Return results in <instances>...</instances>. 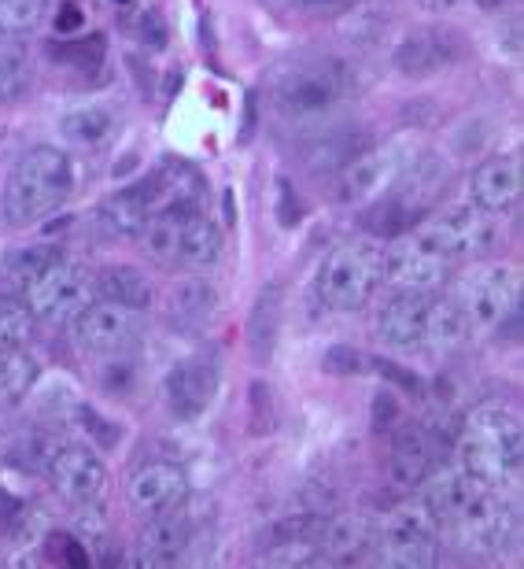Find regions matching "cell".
Masks as SVG:
<instances>
[{
	"instance_id": "603a6c76",
	"label": "cell",
	"mask_w": 524,
	"mask_h": 569,
	"mask_svg": "<svg viewBox=\"0 0 524 569\" xmlns=\"http://www.w3.org/2000/svg\"><path fill=\"white\" fill-rule=\"evenodd\" d=\"M373 144V133L362 127H344V130H322L318 138H311L303 148V163L314 170H340L344 163H351L359 152H366Z\"/></svg>"
},
{
	"instance_id": "30bf717a",
	"label": "cell",
	"mask_w": 524,
	"mask_h": 569,
	"mask_svg": "<svg viewBox=\"0 0 524 569\" xmlns=\"http://www.w3.org/2000/svg\"><path fill=\"white\" fill-rule=\"evenodd\" d=\"M421 244L432 248L436 256L451 259H473L481 256L487 244H492V219L476 208V203H454V208H443V211H432L425 219H417L414 233Z\"/></svg>"
},
{
	"instance_id": "d4e9b609",
	"label": "cell",
	"mask_w": 524,
	"mask_h": 569,
	"mask_svg": "<svg viewBox=\"0 0 524 569\" xmlns=\"http://www.w3.org/2000/svg\"><path fill=\"white\" fill-rule=\"evenodd\" d=\"M436 466V448H432V437L425 429H403L395 432V443H392V477L399 485H425V477L432 473Z\"/></svg>"
},
{
	"instance_id": "83f0119b",
	"label": "cell",
	"mask_w": 524,
	"mask_h": 569,
	"mask_svg": "<svg viewBox=\"0 0 524 569\" xmlns=\"http://www.w3.org/2000/svg\"><path fill=\"white\" fill-rule=\"evenodd\" d=\"M60 130H63V138L78 148H104V144L115 141L119 119H115V111L89 104V108L67 111V116L60 119Z\"/></svg>"
},
{
	"instance_id": "2e32d148",
	"label": "cell",
	"mask_w": 524,
	"mask_h": 569,
	"mask_svg": "<svg viewBox=\"0 0 524 569\" xmlns=\"http://www.w3.org/2000/svg\"><path fill=\"white\" fill-rule=\"evenodd\" d=\"M133 189L144 200L152 219L170 211H203V203H208V186H203L200 170L181 163V159H167L144 181H137Z\"/></svg>"
},
{
	"instance_id": "7402d4cb",
	"label": "cell",
	"mask_w": 524,
	"mask_h": 569,
	"mask_svg": "<svg viewBox=\"0 0 524 569\" xmlns=\"http://www.w3.org/2000/svg\"><path fill=\"white\" fill-rule=\"evenodd\" d=\"M311 540L322 548L329 562H351L359 551H366L373 543V526L362 515H333V518H314Z\"/></svg>"
},
{
	"instance_id": "7a4b0ae2",
	"label": "cell",
	"mask_w": 524,
	"mask_h": 569,
	"mask_svg": "<svg viewBox=\"0 0 524 569\" xmlns=\"http://www.w3.org/2000/svg\"><path fill=\"white\" fill-rule=\"evenodd\" d=\"M462 466L487 485H510L521 477L524 462V429L514 411L498 403H481L465 415L458 429Z\"/></svg>"
},
{
	"instance_id": "8992f818",
	"label": "cell",
	"mask_w": 524,
	"mask_h": 569,
	"mask_svg": "<svg viewBox=\"0 0 524 569\" xmlns=\"http://www.w3.org/2000/svg\"><path fill=\"white\" fill-rule=\"evenodd\" d=\"M465 333H503V329H521V270L514 267H476L458 281V296H454Z\"/></svg>"
},
{
	"instance_id": "4316f807",
	"label": "cell",
	"mask_w": 524,
	"mask_h": 569,
	"mask_svg": "<svg viewBox=\"0 0 524 569\" xmlns=\"http://www.w3.org/2000/svg\"><path fill=\"white\" fill-rule=\"evenodd\" d=\"M93 284H97L100 300L133 307V311H141V315L148 311V307H152V284H148V278L137 267H127V263L104 267L93 278Z\"/></svg>"
},
{
	"instance_id": "9c48e42d",
	"label": "cell",
	"mask_w": 524,
	"mask_h": 569,
	"mask_svg": "<svg viewBox=\"0 0 524 569\" xmlns=\"http://www.w3.org/2000/svg\"><path fill=\"white\" fill-rule=\"evenodd\" d=\"M436 518L425 503H406L392 510L384 521L377 543H370V559L377 566H399V569H429L436 566Z\"/></svg>"
},
{
	"instance_id": "8d00e7d4",
	"label": "cell",
	"mask_w": 524,
	"mask_h": 569,
	"mask_svg": "<svg viewBox=\"0 0 524 569\" xmlns=\"http://www.w3.org/2000/svg\"><path fill=\"white\" fill-rule=\"evenodd\" d=\"M52 451H56L52 440L27 437V440H19L16 448H11V462L27 466V470H44V466H49V459H52Z\"/></svg>"
},
{
	"instance_id": "f546056e",
	"label": "cell",
	"mask_w": 524,
	"mask_h": 569,
	"mask_svg": "<svg viewBox=\"0 0 524 569\" xmlns=\"http://www.w3.org/2000/svg\"><path fill=\"white\" fill-rule=\"evenodd\" d=\"M56 256L60 252L49 244L44 248H16V252H8L4 259H0V284H4L8 292H27V284L38 278Z\"/></svg>"
},
{
	"instance_id": "9a60e30c",
	"label": "cell",
	"mask_w": 524,
	"mask_h": 569,
	"mask_svg": "<svg viewBox=\"0 0 524 569\" xmlns=\"http://www.w3.org/2000/svg\"><path fill=\"white\" fill-rule=\"evenodd\" d=\"M462 56H465V38L458 30L440 27V22H425V27H414L395 44L392 63L403 78H432L454 67Z\"/></svg>"
},
{
	"instance_id": "3957f363",
	"label": "cell",
	"mask_w": 524,
	"mask_h": 569,
	"mask_svg": "<svg viewBox=\"0 0 524 569\" xmlns=\"http://www.w3.org/2000/svg\"><path fill=\"white\" fill-rule=\"evenodd\" d=\"M351 97V71L340 60H295L284 63L270 78V104L281 119L318 122Z\"/></svg>"
},
{
	"instance_id": "e575fe53",
	"label": "cell",
	"mask_w": 524,
	"mask_h": 569,
	"mask_svg": "<svg viewBox=\"0 0 524 569\" xmlns=\"http://www.w3.org/2000/svg\"><path fill=\"white\" fill-rule=\"evenodd\" d=\"M56 56H60L67 67H74V71H97L108 56V44L100 33H85V38L63 41L60 49H56Z\"/></svg>"
},
{
	"instance_id": "52a82bcc",
	"label": "cell",
	"mask_w": 524,
	"mask_h": 569,
	"mask_svg": "<svg viewBox=\"0 0 524 569\" xmlns=\"http://www.w3.org/2000/svg\"><path fill=\"white\" fill-rule=\"evenodd\" d=\"M148 252L185 270H211L222 259V230L203 211H170L155 214L144 226Z\"/></svg>"
},
{
	"instance_id": "1f68e13d",
	"label": "cell",
	"mask_w": 524,
	"mask_h": 569,
	"mask_svg": "<svg viewBox=\"0 0 524 569\" xmlns=\"http://www.w3.org/2000/svg\"><path fill=\"white\" fill-rule=\"evenodd\" d=\"M30 89V60L27 49L16 41H0V108L16 104Z\"/></svg>"
},
{
	"instance_id": "74e56055",
	"label": "cell",
	"mask_w": 524,
	"mask_h": 569,
	"mask_svg": "<svg viewBox=\"0 0 524 569\" xmlns=\"http://www.w3.org/2000/svg\"><path fill=\"white\" fill-rule=\"evenodd\" d=\"M303 16H314V19H336V16H347L355 11L362 0H292Z\"/></svg>"
},
{
	"instance_id": "ab89813d",
	"label": "cell",
	"mask_w": 524,
	"mask_h": 569,
	"mask_svg": "<svg viewBox=\"0 0 524 569\" xmlns=\"http://www.w3.org/2000/svg\"><path fill=\"white\" fill-rule=\"evenodd\" d=\"M417 4L425 11H440V16H443V11H458L465 0H417Z\"/></svg>"
},
{
	"instance_id": "5b68a950",
	"label": "cell",
	"mask_w": 524,
	"mask_h": 569,
	"mask_svg": "<svg viewBox=\"0 0 524 569\" xmlns=\"http://www.w3.org/2000/svg\"><path fill=\"white\" fill-rule=\"evenodd\" d=\"M74 189V163L60 148L38 144L11 167L4 181V219L11 226H33L52 214Z\"/></svg>"
},
{
	"instance_id": "cb8c5ba5",
	"label": "cell",
	"mask_w": 524,
	"mask_h": 569,
	"mask_svg": "<svg viewBox=\"0 0 524 569\" xmlns=\"http://www.w3.org/2000/svg\"><path fill=\"white\" fill-rule=\"evenodd\" d=\"M219 292L200 278H181L167 292V318L181 329H203L214 318Z\"/></svg>"
},
{
	"instance_id": "ba28073f",
	"label": "cell",
	"mask_w": 524,
	"mask_h": 569,
	"mask_svg": "<svg viewBox=\"0 0 524 569\" xmlns=\"http://www.w3.org/2000/svg\"><path fill=\"white\" fill-rule=\"evenodd\" d=\"M381 256L384 248L373 237L336 244L318 270V296L336 311H359L381 284Z\"/></svg>"
},
{
	"instance_id": "f35d334b",
	"label": "cell",
	"mask_w": 524,
	"mask_h": 569,
	"mask_svg": "<svg viewBox=\"0 0 524 569\" xmlns=\"http://www.w3.org/2000/svg\"><path fill=\"white\" fill-rule=\"evenodd\" d=\"M82 27V8L78 4H63L60 8V16H56V30L60 33H71V30H78Z\"/></svg>"
},
{
	"instance_id": "f1b7e54d",
	"label": "cell",
	"mask_w": 524,
	"mask_h": 569,
	"mask_svg": "<svg viewBox=\"0 0 524 569\" xmlns=\"http://www.w3.org/2000/svg\"><path fill=\"white\" fill-rule=\"evenodd\" d=\"M100 214V226H108L115 237H141L144 226L152 222V214H148L144 200L137 197V189H119L111 192V197L97 208Z\"/></svg>"
},
{
	"instance_id": "8fae6325",
	"label": "cell",
	"mask_w": 524,
	"mask_h": 569,
	"mask_svg": "<svg viewBox=\"0 0 524 569\" xmlns=\"http://www.w3.org/2000/svg\"><path fill=\"white\" fill-rule=\"evenodd\" d=\"M93 274L74 259L56 256L38 278L27 284V311L44 322H74L82 307L93 303Z\"/></svg>"
},
{
	"instance_id": "5bb4252c",
	"label": "cell",
	"mask_w": 524,
	"mask_h": 569,
	"mask_svg": "<svg viewBox=\"0 0 524 569\" xmlns=\"http://www.w3.org/2000/svg\"><path fill=\"white\" fill-rule=\"evenodd\" d=\"M451 259L436 256L417 237H399L381 256V281L395 292H440L451 281Z\"/></svg>"
},
{
	"instance_id": "d6a6232c",
	"label": "cell",
	"mask_w": 524,
	"mask_h": 569,
	"mask_svg": "<svg viewBox=\"0 0 524 569\" xmlns=\"http://www.w3.org/2000/svg\"><path fill=\"white\" fill-rule=\"evenodd\" d=\"M329 559L322 555L314 540L306 537H281L273 543V551L266 555V566H281V569H306V566H325Z\"/></svg>"
},
{
	"instance_id": "ac0fdd59",
	"label": "cell",
	"mask_w": 524,
	"mask_h": 569,
	"mask_svg": "<svg viewBox=\"0 0 524 569\" xmlns=\"http://www.w3.org/2000/svg\"><path fill=\"white\" fill-rule=\"evenodd\" d=\"M214 392H219V362L211 356H192L181 359L163 381V400L170 415L181 422H192L211 407Z\"/></svg>"
},
{
	"instance_id": "ffe728a7",
	"label": "cell",
	"mask_w": 524,
	"mask_h": 569,
	"mask_svg": "<svg viewBox=\"0 0 524 569\" xmlns=\"http://www.w3.org/2000/svg\"><path fill=\"white\" fill-rule=\"evenodd\" d=\"M470 197L484 214H506L521 200V159L517 156H492L473 170Z\"/></svg>"
},
{
	"instance_id": "7c38bea8",
	"label": "cell",
	"mask_w": 524,
	"mask_h": 569,
	"mask_svg": "<svg viewBox=\"0 0 524 569\" xmlns=\"http://www.w3.org/2000/svg\"><path fill=\"white\" fill-rule=\"evenodd\" d=\"M406 156L410 148L406 141H384V144H370L366 152H359L351 163L336 170V197L344 203H366L377 200L384 189L406 170Z\"/></svg>"
},
{
	"instance_id": "4fadbf2b",
	"label": "cell",
	"mask_w": 524,
	"mask_h": 569,
	"mask_svg": "<svg viewBox=\"0 0 524 569\" xmlns=\"http://www.w3.org/2000/svg\"><path fill=\"white\" fill-rule=\"evenodd\" d=\"M141 311L111 300L89 303L74 315V337L89 356L100 359H115L122 351H130L141 337Z\"/></svg>"
},
{
	"instance_id": "d6986e66",
	"label": "cell",
	"mask_w": 524,
	"mask_h": 569,
	"mask_svg": "<svg viewBox=\"0 0 524 569\" xmlns=\"http://www.w3.org/2000/svg\"><path fill=\"white\" fill-rule=\"evenodd\" d=\"M127 496H130L133 510H141V515H159V510L185 503L189 477L178 462H148L130 477Z\"/></svg>"
},
{
	"instance_id": "d590c367",
	"label": "cell",
	"mask_w": 524,
	"mask_h": 569,
	"mask_svg": "<svg viewBox=\"0 0 524 569\" xmlns=\"http://www.w3.org/2000/svg\"><path fill=\"white\" fill-rule=\"evenodd\" d=\"M30 326H33V315L27 311V307L19 303H0V356L4 351H16L27 345L30 337Z\"/></svg>"
},
{
	"instance_id": "e0dca14e",
	"label": "cell",
	"mask_w": 524,
	"mask_h": 569,
	"mask_svg": "<svg viewBox=\"0 0 524 569\" xmlns=\"http://www.w3.org/2000/svg\"><path fill=\"white\" fill-rule=\"evenodd\" d=\"M49 481L67 503L74 507H93L100 503V496L108 492V466L97 451L82 448V443H67L56 448L49 459Z\"/></svg>"
},
{
	"instance_id": "6da1fadb",
	"label": "cell",
	"mask_w": 524,
	"mask_h": 569,
	"mask_svg": "<svg viewBox=\"0 0 524 569\" xmlns=\"http://www.w3.org/2000/svg\"><path fill=\"white\" fill-rule=\"evenodd\" d=\"M425 481V507L440 529L458 537L462 548L495 551L514 537V507L484 477L454 466V470L429 473Z\"/></svg>"
},
{
	"instance_id": "836d02e7",
	"label": "cell",
	"mask_w": 524,
	"mask_h": 569,
	"mask_svg": "<svg viewBox=\"0 0 524 569\" xmlns=\"http://www.w3.org/2000/svg\"><path fill=\"white\" fill-rule=\"evenodd\" d=\"M49 11V0H0V33L16 38V33L33 30Z\"/></svg>"
},
{
	"instance_id": "44dd1931",
	"label": "cell",
	"mask_w": 524,
	"mask_h": 569,
	"mask_svg": "<svg viewBox=\"0 0 524 569\" xmlns=\"http://www.w3.org/2000/svg\"><path fill=\"white\" fill-rule=\"evenodd\" d=\"M192 540V518L185 503L159 510L141 532V548H137V566H174L181 559V551Z\"/></svg>"
},
{
	"instance_id": "484cf974",
	"label": "cell",
	"mask_w": 524,
	"mask_h": 569,
	"mask_svg": "<svg viewBox=\"0 0 524 569\" xmlns=\"http://www.w3.org/2000/svg\"><path fill=\"white\" fill-rule=\"evenodd\" d=\"M281 284H266L252 307V318H248V345H252V356L259 362H270L273 345L281 337Z\"/></svg>"
},
{
	"instance_id": "4dcf8cb0",
	"label": "cell",
	"mask_w": 524,
	"mask_h": 569,
	"mask_svg": "<svg viewBox=\"0 0 524 569\" xmlns=\"http://www.w3.org/2000/svg\"><path fill=\"white\" fill-rule=\"evenodd\" d=\"M33 381H38V362L27 351L16 348L0 356V407H16L33 389Z\"/></svg>"
},
{
	"instance_id": "277c9868",
	"label": "cell",
	"mask_w": 524,
	"mask_h": 569,
	"mask_svg": "<svg viewBox=\"0 0 524 569\" xmlns=\"http://www.w3.org/2000/svg\"><path fill=\"white\" fill-rule=\"evenodd\" d=\"M377 333L399 351H436L470 337L454 300L436 292H395L377 315Z\"/></svg>"
},
{
	"instance_id": "60d3db41",
	"label": "cell",
	"mask_w": 524,
	"mask_h": 569,
	"mask_svg": "<svg viewBox=\"0 0 524 569\" xmlns=\"http://www.w3.org/2000/svg\"><path fill=\"white\" fill-rule=\"evenodd\" d=\"M122 4H127V0H122Z\"/></svg>"
}]
</instances>
